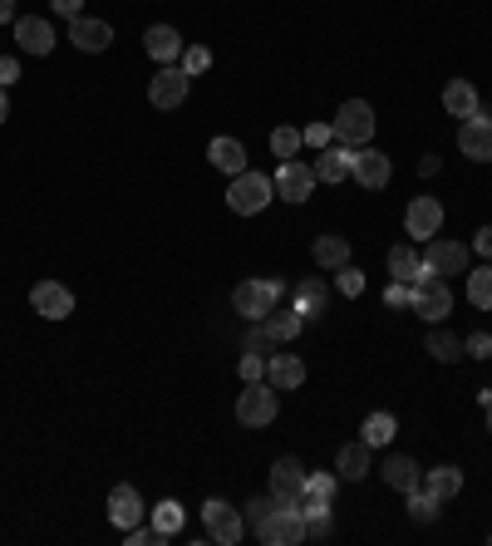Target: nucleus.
Returning a JSON list of instances; mask_svg holds the SVG:
<instances>
[{
  "label": "nucleus",
  "instance_id": "1",
  "mask_svg": "<svg viewBox=\"0 0 492 546\" xmlns=\"http://www.w3.org/2000/svg\"><path fill=\"white\" fill-rule=\"evenodd\" d=\"M276 202V182L266 178V173H237L232 187H227V207L237 212V217H256V212H266Z\"/></svg>",
  "mask_w": 492,
  "mask_h": 546
},
{
  "label": "nucleus",
  "instance_id": "2",
  "mask_svg": "<svg viewBox=\"0 0 492 546\" xmlns=\"http://www.w3.org/2000/svg\"><path fill=\"white\" fill-rule=\"evenodd\" d=\"M281 296H286V281L261 276V281H242V286L232 291V305H237V315L251 325V320H266V315L281 305Z\"/></svg>",
  "mask_w": 492,
  "mask_h": 546
},
{
  "label": "nucleus",
  "instance_id": "3",
  "mask_svg": "<svg viewBox=\"0 0 492 546\" xmlns=\"http://www.w3.org/2000/svg\"><path fill=\"white\" fill-rule=\"evenodd\" d=\"M256 532V542H266V546H301L306 542V517H301V507L296 502H281L261 527H251Z\"/></svg>",
  "mask_w": 492,
  "mask_h": 546
},
{
  "label": "nucleus",
  "instance_id": "4",
  "mask_svg": "<svg viewBox=\"0 0 492 546\" xmlns=\"http://www.w3.org/2000/svg\"><path fill=\"white\" fill-rule=\"evenodd\" d=\"M276 414H281V399H276L271 384H261V379L242 384V394H237V424L266 428V424H276Z\"/></svg>",
  "mask_w": 492,
  "mask_h": 546
},
{
  "label": "nucleus",
  "instance_id": "5",
  "mask_svg": "<svg viewBox=\"0 0 492 546\" xmlns=\"http://www.w3.org/2000/svg\"><path fill=\"white\" fill-rule=\"evenodd\" d=\"M330 128H335V143H345V148H365L369 138H374V109H369L365 99H345L340 114L330 119Z\"/></svg>",
  "mask_w": 492,
  "mask_h": 546
},
{
  "label": "nucleus",
  "instance_id": "6",
  "mask_svg": "<svg viewBox=\"0 0 492 546\" xmlns=\"http://www.w3.org/2000/svg\"><path fill=\"white\" fill-rule=\"evenodd\" d=\"M202 522H207V537L217 546H237L246 537V517L232 502H222V497H207L202 502Z\"/></svg>",
  "mask_w": 492,
  "mask_h": 546
},
{
  "label": "nucleus",
  "instance_id": "7",
  "mask_svg": "<svg viewBox=\"0 0 492 546\" xmlns=\"http://www.w3.org/2000/svg\"><path fill=\"white\" fill-rule=\"evenodd\" d=\"M187 89H192V74L183 64H158V74L148 79V104L168 114V109H178L187 99Z\"/></svg>",
  "mask_w": 492,
  "mask_h": 546
},
{
  "label": "nucleus",
  "instance_id": "8",
  "mask_svg": "<svg viewBox=\"0 0 492 546\" xmlns=\"http://www.w3.org/2000/svg\"><path fill=\"white\" fill-rule=\"evenodd\" d=\"M414 315L419 320H429V325H443L448 315H453V291H448V281L443 276H424V281H414Z\"/></svg>",
  "mask_w": 492,
  "mask_h": 546
},
{
  "label": "nucleus",
  "instance_id": "9",
  "mask_svg": "<svg viewBox=\"0 0 492 546\" xmlns=\"http://www.w3.org/2000/svg\"><path fill=\"white\" fill-rule=\"evenodd\" d=\"M468 256H473V251L463 242L429 237V242H424V271H429V276H443V281H448V276H468Z\"/></svg>",
  "mask_w": 492,
  "mask_h": 546
},
{
  "label": "nucleus",
  "instance_id": "10",
  "mask_svg": "<svg viewBox=\"0 0 492 546\" xmlns=\"http://www.w3.org/2000/svg\"><path fill=\"white\" fill-rule=\"evenodd\" d=\"M404 232L414 237V242H429L443 232V202L438 197H414L409 207H404Z\"/></svg>",
  "mask_w": 492,
  "mask_h": 546
},
{
  "label": "nucleus",
  "instance_id": "11",
  "mask_svg": "<svg viewBox=\"0 0 492 546\" xmlns=\"http://www.w3.org/2000/svg\"><path fill=\"white\" fill-rule=\"evenodd\" d=\"M276 197H286V202H306L310 192H315V168L301 163V158H281V168H276Z\"/></svg>",
  "mask_w": 492,
  "mask_h": 546
},
{
  "label": "nucleus",
  "instance_id": "12",
  "mask_svg": "<svg viewBox=\"0 0 492 546\" xmlns=\"http://www.w3.org/2000/svg\"><path fill=\"white\" fill-rule=\"evenodd\" d=\"M350 178L369 187V192H379V187H389L394 178V163H389V153H379V148H355V168H350Z\"/></svg>",
  "mask_w": 492,
  "mask_h": 546
},
{
  "label": "nucleus",
  "instance_id": "13",
  "mask_svg": "<svg viewBox=\"0 0 492 546\" xmlns=\"http://www.w3.org/2000/svg\"><path fill=\"white\" fill-rule=\"evenodd\" d=\"M30 305H35V315H45V320H69V315H74V291L60 286V281H35V286H30Z\"/></svg>",
  "mask_w": 492,
  "mask_h": 546
},
{
  "label": "nucleus",
  "instance_id": "14",
  "mask_svg": "<svg viewBox=\"0 0 492 546\" xmlns=\"http://www.w3.org/2000/svg\"><path fill=\"white\" fill-rule=\"evenodd\" d=\"M458 153L473 158V163H492V119L488 114H473L458 128Z\"/></svg>",
  "mask_w": 492,
  "mask_h": 546
},
{
  "label": "nucleus",
  "instance_id": "15",
  "mask_svg": "<svg viewBox=\"0 0 492 546\" xmlns=\"http://www.w3.org/2000/svg\"><path fill=\"white\" fill-rule=\"evenodd\" d=\"M69 40L84 50V55H104L114 45V25L109 20H94V15H74L69 20Z\"/></svg>",
  "mask_w": 492,
  "mask_h": 546
},
{
  "label": "nucleus",
  "instance_id": "16",
  "mask_svg": "<svg viewBox=\"0 0 492 546\" xmlns=\"http://www.w3.org/2000/svg\"><path fill=\"white\" fill-rule=\"evenodd\" d=\"M15 45H20L25 55H50V50H55V25H50L45 15H20V20H15Z\"/></svg>",
  "mask_w": 492,
  "mask_h": 546
},
{
  "label": "nucleus",
  "instance_id": "17",
  "mask_svg": "<svg viewBox=\"0 0 492 546\" xmlns=\"http://www.w3.org/2000/svg\"><path fill=\"white\" fill-rule=\"evenodd\" d=\"M148 517V507H143V497H138V487L119 483L114 492H109V522L119 527V532H128V527H138Z\"/></svg>",
  "mask_w": 492,
  "mask_h": 546
},
{
  "label": "nucleus",
  "instance_id": "18",
  "mask_svg": "<svg viewBox=\"0 0 492 546\" xmlns=\"http://www.w3.org/2000/svg\"><path fill=\"white\" fill-rule=\"evenodd\" d=\"M271 492H276V502H296V497L306 492V468H301V458H276V463H271Z\"/></svg>",
  "mask_w": 492,
  "mask_h": 546
},
{
  "label": "nucleus",
  "instance_id": "19",
  "mask_svg": "<svg viewBox=\"0 0 492 546\" xmlns=\"http://www.w3.org/2000/svg\"><path fill=\"white\" fill-rule=\"evenodd\" d=\"M266 384H271L276 394L301 389V384H306V360H301V355H266Z\"/></svg>",
  "mask_w": 492,
  "mask_h": 546
},
{
  "label": "nucleus",
  "instance_id": "20",
  "mask_svg": "<svg viewBox=\"0 0 492 546\" xmlns=\"http://www.w3.org/2000/svg\"><path fill=\"white\" fill-rule=\"evenodd\" d=\"M143 50L153 55L158 64H178L187 50V40L173 30V25H148V35H143Z\"/></svg>",
  "mask_w": 492,
  "mask_h": 546
},
{
  "label": "nucleus",
  "instance_id": "21",
  "mask_svg": "<svg viewBox=\"0 0 492 546\" xmlns=\"http://www.w3.org/2000/svg\"><path fill=\"white\" fill-rule=\"evenodd\" d=\"M310 168H315V182H345L350 168H355V148L330 143V148H320V158H315Z\"/></svg>",
  "mask_w": 492,
  "mask_h": 546
},
{
  "label": "nucleus",
  "instance_id": "22",
  "mask_svg": "<svg viewBox=\"0 0 492 546\" xmlns=\"http://www.w3.org/2000/svg\"><path fill=\"white\" fill-rule=\"evenodd\" d=\"M335 473H340V483H365V473H369V443L365 438H355V443H345V448L335 453Z\"/></svg>",
  "mask_w": 492,
  "mask_h": 546
},
{
  "label": "nucleus",
  "instance_id": "23",
  "mask_svg": "<svg viewBox=\"0 0 492 546\" xmlns=\"http://www.w3.org/2000/svg\"><path fill=\"white\" fill-rule=\"evenodd\" d=\"M443 109H448L453 119H473V114H483L478 89H473L468 79H448V89H443Z\"/></svg>",
  "mask_w": 492,
  "mask_h": 546
},
{
  "label": "nucleus",
  "instance_id": "24",
  "mask_svg": "<svg viewBox=\"0 0 492 546\" xmlns=\"http://www.w3.org/2000/svg\"><path fill=\"white\" fill-rule=\"evenodd\" d=\"M291 305H296V310H301V320H325V281H320V276H310V281H301V286H296V291H291Z\"/></svg>",
  "mask_w": 492,
  "mask_h": 546
},
{
  "label": "nucleus",
  "instance_id": "25",
  "mask_svg": "<svg viewBox=\"0 0 492 546\" xmlns=\"http://www.w3.org/2000/svg\"><path fill=\"white\" fill-rule=\"evenodd\" d=\"M310 256H315V266H320V271H340V266L350 261V242H345V237H335V232H320V237L310 242Z\"/></svg>",
  "mask_w": 492,
  "mask_h": 546
},
{
  "label": "nucleus",
  "instance_id": "26",
  "mask_svg": "<svg viewBox=\"0 0 492 546\" xmlns=\"http://www.w3.org/2000/svg\"><path fill=\"white\" fill-rule=\"evenodd\" d=\"M207 158H212L217 173H232V178L246 173V148L237 138H212V143H207Z\"/></svg>",
  "mask_w": 492,
  "mask_h": 546
},
{
  "label": "nucleus",
  "instance_id": "27",
  "mask_svg": "<svg viewBox=\"0 0 492 546\" xmlns=\"http://www.w3.org/2000/svg\"><path fill=\"white\" fill-rule=\"evenodd\" d=\"M384 483L394 487V492H404V497H409L414 487H424V468H419L414 458H399V453H394V458L384 463Z\"/></svg>",
  "mask_w": 492,
  "mask_h": 546
},
{
  "label": "nucleus",
  "instance_id": "28",
  "mask_svg": "<svg viewBox=\"0 0 492 546\" xmlns=\"http://www.w3.org/2000/svg\"><path fill=\"white\" fill-rule=\"evenodd\" d=\"M261 325H266V335H271L276 345H291V340L306 330V320H301V310H296V305H286V310H271Z\"/></svg>",
  "mask_w": 492,
  "mask_h": 546
},
{
  "label": "nucleus",
  "instance_id": "29",
  "mask_svg": "<svg viewBox=\"0 0 492 546\" xmlns=\"http://www.w3.org/2000/svg\"><path fill=\"white\" fill-rule=\"evenodd\" d=\"M389 276H394V281H409V286H414V281H424L429 271H424V256H419L414 246L399 242L394 251H389Z\"/></svg>",
  "mask_w": 492,
  "mask_h": 546
},
{
  "label": "nucleus",
  "instance_id": "30",
  "mask_svg": "<svg viewBox=\"0 0 492 546\" xmlns=\"http://www.w3.org/2000/svg\"><path fill=\"white\" fill-rule=\"evenodd\" d=\"M424 487H429L438 502H448V497H458L463 492V468H453V463H443V468H433L424 473Z\"/></svg>",
  "mask_w": 492,
  "mask_h": 546
},
{
  "label": "nucleus",
  "instance_id": "31",
  "mask_svg": "<svg viewBox=\"0 0 492 546\" xmlns=\"http://www.w3.org/2000/svg\"><path fill=\"white\" fill-rule=\"evenodd\" d=\"M429 355L438 364H453V360H463V340L448 330V325H433L429 330Z\"/></svg>",
  "mask_w": 492,
  "mask_h": 546
},
{
  "label": "nucleus",
  "instance_id": "32",
  "mask_svg": "<svg viewBox=\"0 0 492 546\" xmlns=\"http://www.w3.org/2000/svg\"><path fill=\"white\" fill-rule=\"evenodd\" d=\"M148 517H153V532H158V537H163V542H168V537H178V532H183V507H178V502H173V497H168V502H158V507H153V512H148Z\"/></svg>",
  "mask_w": 492,
  "mask_h": 546
},
{
  "label": "nucleus",
  "instance_id": "33",
  "mask_svg": "<svg viewBox=\"0 0 492 546\" xmlns=\"http://www.w3.org/2000/svg\"><path fill=\"white\" fill-rule=\"evenodd\" d=\"M394 433H399V424H394V414H369L365 428H360V438H365L369 448H384V443H394Z\"/></svg>",
  "mask_w": 492,
  "mask_h": 546
},
{
  "label": "nucleus",
  "instance_id": "34",
  "mask_svg": "<svg viewBox=\"0 0 492 546\" xmlns=\"http://www.w3.org/2000/svg\"><path fill=\"white\" fill-rule=\"evenodd\" d=\"M468 301L478 310H492V261L478 266V271H468Z\"/></svg>",
  "mask_w": 492,
  "mask_h": 546
},
{
  "label": "nucleus",
  "instance_id": "35",
  "mask_svg": "<svg viewBox=\"0 0 492 546\" xmlns=\"http://www.w3.org/2000/svg\"><path fill=\"white\" fill-rule=\"evenodd\" d=\"M409 512H414V522H433V517L443 512V502L433 497L429 487H414V492H409Z\"/></svg>",
  "mask_w": 492,
  "mask_h": 546
},
{
  "label": "nucleus",
  "instance_id": "36",
  "mask_svg": "<svg viewBox=\"0 0 492 546\" xmlns=\"http://www.w3.org/2000/svg\"><path fill=\"white\" fill-rule=\"evenodd\" d=\"M301 143H306L301 128H276V133H271V153H276V158H296Z\"/></svg>",
  "mask_w": 492,
  "mask_h": 546
},
{
  "label": "nucleus",
  "instance_id": "37",
  "mask_svg": "<svg viewBox=\"0 0 492 546\" xmlns=\"http://www.w3.org/2000/svg\"><path fill=\"white\" fill-rule=\"evenodd\" d=\"M335 286H340V296H350V301H355V296H365V271L345 261V266L335 271Z\"/></svg>",
  "mask_w": 492,
  "mask_h": 546
},
{
  "label": "nucleus",
  "instance_id": "38",
  "mask_svg": "<svg viewBox=\"0 0 492 546\" xmlns=\"http://www.w3.org/2000/svg\"><path fill=\"white\" fill-rule=\"evenodd\" d=\"M276 507H281V502H276V492H266V497H251V502L242 507L246 527H261V522H266V517L276 512Z\"/></svg>",
  "mask_w": 492,
  "mask_h": 546
},
{
  "label": "nucleus",
  "instance_id": "39",
  "mask_svg": "<svg viewBox=\"0 0 492 546\" xmlns=\"http://www.w3.org/2000/svg\"><path fill=\"white\" fill-rule=\"evenodd\" d=\"M178 64H183L187 74L197 79L202 69H212V50H207V45H187V50H183V60H178Z\"/></svg>",
  "mask_w": 492,
  "mask_h": 546
},
{
  "label": "nucleus",
  "instance_id": "40",
  "mask_svg": "<svg viewBox=\"0 0 492 546\" xmlns=\"http://www.w3.org/2000/svg\"><path fill=\"white\" fill-rule=\"evenodd\" d=\"M335 487H340V473H306V492H315V497L335 502Z\"/></svg>",
  "mask_w": 492,
  "mask_h": 546
},
{
  "label": "nucleus",
  "instance_id": "41",
  "mask_svg": "<svg viewBox=\"0 0 492 546\" xmlns=\"http://www.w3.org/2000/svg\"><path fill=\"white\" fill-rule=\"evenodd\" d=\"M237 374H242V384H251V379H266V355H251V350H242Z\"/></svg>",
  "mask_w": 492,
  "mask_h": 546
},
{
  "label": "nucleus",
  "instance_id": "42",
  "mask_svg": "<svg viewBox=\"0 0 492 546\" xmlns=\"http://www.w3.org/2000/svg\"><path fill=\"white\" fill-rule=\"evenodd\" d=\"M271 345H276V340L266 335V325H261V320H251V330H246V345H242V350H251V355H266Z\"/></svg>",
  "mask_w": 492,
  "mask_h": 546
},
{
  "label": "nucleus",
  "instance_id": "43",
  "mask_svg": "<svg viewBox=\"0 0 492 546\" xmlns=\"http://www.w3.org/2000/svg\"><path fill=\"white\" fill-rule=\"evenodd\" d=\"M301 138H306L310 148H330L335 143V128L330 123H310V128H301Z\"/></svg>",
  "mask_w": 492,
  "mask_h": 546
},
{
  "label": "nucleus",
  "instance_id": "44",
  "mask_svg": "<svg viewBox=\"0 0 492 546\" xmlns=\"http://www.w3.org/2000/svg\"><path fill=\"white\" fill-rule=\"evenodd\" d=\"M463 355H473V360H488V355H492V335H483V330H478L473 340H463Z\"/></svg>",
  "mask_w": 492,
  "mask_h": 546
},
{
  "label": "nucleus",
  "instance_id": "45",
  "mask_svg": "<svg viewBox=\"0 0 492 546\" xmlns=\"http://www.w3.org/2000/svg\"><path fill=\"white\" fill-rule=\"evenodd\" d=\"M384 301H389L394 310H399V305H409V301H414V286H409V281H394V286L384 291Z\"/></svg>",
  "mask_w": 492,
  "mask_h": 546
},
{
  "label": "nucleus",
  "instance_id": "46",
  "mask_svg": "<svg viewBox=\"0 0 492 546\" xmlns=\"http://www.w3.org/2000/svg\"><path fill=\"white\" fill-rule=\"evenodd\" d=\"M123 537H128V546H153V542H163V537H158L153 527H143V522H138V527H128Z\"/></svg>",
  "mask_w": 492,
  "mask_h": 546
},
{
  "label": "nucleus",
  "instance_id": "47",
  "mask_svg": "<svg viewBox=\"0 0 492 546\" xmlns=\"http://www.w3.org/2000/svg\"><path fill=\"white\" fill-rule=\"evenodd\" d=\"M473 251H478L483 261H492V222H488V227H478V232H473Z\"/></svg>",
  "mask_w": 492,
  "mask_h": 546
},
{
  "label": "nucleus",
  "instance_id": "48",
  "mask_svg": "<svg viewBox=\"0 0 492 546\" xmlns=\"http://www.w3.org/2000/svg\"><path fill=\"white\" fill-rule=\"evenodd\" d=\"M15 79H20V64H15L10 55H5V60H0V89H10Z\"/></svg>",
  "mask_w": 492,
  "mask_h": 546
},
{
  "label": "nucleus",
  "instance_id": "49",
  "mask_svg": "<svg viewBox=\"0 0 492 546\" xmlns=\"http://www.w3.org/2000/svg\"><path fill=\"white\" fill-rule=\"evenodd\" d=\"M50 10H55V15H69V20H74V15H84V0H50Z\"/></svg>",
  "mask_w": 492,
  "mask_h": 546
},
{
  "label": "nucleus",
  "instance_id": "50",
  "mask_svg": "<svg viewBox=\"0 0 492 546\" xmlns=\"http://www.w3.org/2000/svg\"><path fill=\"white\" fill-rule=\"evenodd\" d=\"M10 20H20L15 15V0H0V25H10Z\"/></svg>",
  "mask_w": 492,
  "mask_h": 546
},
{
  "label": "nucleus",
  "instance_id": "51",
  "mask_svg": "<svg viewBox=\"0 0 492 546\" xmlns=\"http://www.w3.org/2000/svg\"><path fill=\"white\" fill-rule=\"evenodd\" d=\"M5 114H10V99H5V89H0V123H5Z\"/></svg>",
  "mask_w": 492,
  "mask_h": 546
},
{
  "label": "nucleus",
  "instance_id": "52",
  "mask_svg": "<svg viewBox=\"0 0 492 546\" xmlns=\"http://www.w3.org/2000/svg\"><path fill=\"white\" fill-rule=\"evenodd\" d=\"M488 433H492V404H488Z\"/></svg>",
  "mask_w": 492,
  "mask_h": 546
},
{
  "label": "nucleus",
  "instance_id": "53",
  "mask_svg": "<svg viewBox=\"0 0 492 546\" xmlns=\"http://www.w3.org/2000/svg\"><path fill=\"white\" fill-rule=\"evenodd\" d=\"M488 542H492V537H488Z\"/></svg>",
  "mask_w": 492,
  "mask_h": 546
}]
</instances>
